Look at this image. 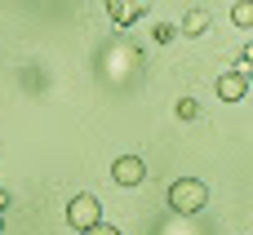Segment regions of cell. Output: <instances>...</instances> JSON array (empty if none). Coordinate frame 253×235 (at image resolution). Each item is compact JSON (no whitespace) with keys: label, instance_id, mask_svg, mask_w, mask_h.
Masks as SVG:
<instances>
[{"label":"cell","instance_id":"6da1fadb","mask_svg":"<svg viewBox=\"0 0 253 235\" xmlns=\"http://www.w3.org/2000/svg\"><path fill=\"white\" fill-rule=\"evenodd\" d=\"M209 204V187L200 182V178H178V182H169V209L173 213H200Z\"/></svg>","mask_w":253,"mask_h":235},{"label":"cell","instance_id":"30bf717a","mask_svg":"<svg viewBox=\"0 0 253 235\" xmlns=\"http://www.w3.org/2000/svg\"><path fill=\"white\" fill-rule=\"evenodd\" d=\"M80 235H120V227H102V222H93V227H84Z\"/></svg>","mask_w":253,"mask_h":235},{"label":"cell","instance_id":"9c48e42d","mask_svg":"<svg viewBox=\"0 0 253 235\" xmlns=\"http://www.w3.org/2000/svg\"><path fill=\"white\" fill-rule=\"evenodd\" d=\"M249 71H253V53L245 49V53L236 58V76H245V80H249Z\"/></svg>","mask_w":253,"mask_h":235},{"label":"cell","instance_id":"8992f818","mask_svg":"<svg viewBox=\"0 0 253 235\" xmlns=\"http://www.w3.org/2000/svg\"><path fill=\"white\" fill-rule=\"evenodd\" d=\"M205 31H209V9H191V13L182 18V36L196 40V36H205Z\"/></svg>","mask_w":253,"mask_h":235},{"label":"cell","instance_id":"52a82bcc","mask_svg":"<svg viewBox=\"0 0 253 235\" xmlns=\"http://www.w3.org/2000/svg\"><path fill=\"white\" fill-rule=\"evenodd\" d=\"M231 22L236 27H253V0H236L231 4Z\"/></svg>","mask_w":253,"mask_h":235},{"label":"cell","instance_id":"8fae6325","mask_svg":"<svg viewBox=\"0 0 253 235\" xmlns=\"http://www.w3.org/2000/svg\"><path fill=\"white\" fill-rule=\"evenodd\" d=\"M156 40H160V44H165V40H173V27H169V22H160V27H156Z\"/></svg>","mask_w":253,"mask_h":235},{"label":"cell","instance_id":"7c38bea8","mask_svg":"<svg viewBox=\"0 0 253 235\" xmlns=\"http://www.w3.org/2000/svg\"><path fill=\"white\" fill-rule=\"evenodd\" d=\"M4 209H9V191H0V213H4Z\"/></svg>","mask_w":253,"mask_h":235},{"label":"cell","instance_id":"7a4b0ae2","mask_svg":"<svg viewBox=\"0 0 253 235\" xmlns=\"http://www.w3.org/2000/svg\"><path fill=\"white\" fill-rule=\"evenodd\" d=\"M93 222H102V204H98V196H89V191L71 196V204H67V227L84 231V227H93Z\"/></svg>","mask_w":253,"mask_h":235},{"label":"cell","instance_id":"5b68a950","mask_svg":"<svg viewBox=\"0 0 253 235\" xmlns=\"http://www.w3.org/2000/svg\"><path fill=\"white\" fill-rule=\"evenodd\" d=\"M245 93H249V80H245V76H236V71L218 76V98H222V102H240Z\"/></svg>","mask_w":253,"mask_h":235},{"label":"cell","instance_id":"ba28073f","mask_svg":"<svg viewBox=\"0 0 253 235\" xmlns=\"http://www.w3.org/2000/svg\"><path fill=\"white\" fill-rule=\"evenodd\" d=\"M173 116H178V120H196V116H200V102H196V98H178Z\"/></svg>","mask_w":253,"mask_h":235},{"label":"cell","instance_id":"277c9868","mask_svg":"<svg viewBox=\"0 0 253 235\" xmlns=\"http://www.w3.org/2000/svg\"><path fill=\"white\" fill-rule=\"evenodd\" d=\"M102 4H107V13H111L116 27H133L147 13V0H102Z\"/></svg>","mask_w":253,"mask_h":235},{"label":"cell","instance_id":"3957f363","mask_svg":"<svg viewBox=\"0 0 253 235\" xmlns=\"http://www.w3.org/2000/svg\"><path fill=\"white\" fill-rule=\"evenodd\" d=\"M111 182L125 187V191L142 187V182H147V164H142V156H116V164H111Z\"/></svg>","mask_w":253,"mask_h":235}]
</instances>
